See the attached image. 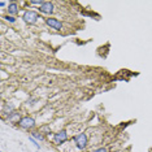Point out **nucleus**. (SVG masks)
<instances>
[{
    "label": "nucleus",
    "instance_id": "0eeeda50",
    "mask_svg": "<svg viewBox=\"0 0 152 152\" xmlns=\"http://www.w3.org/2000/svg\"><path fill=\"white\" fill-rule=\"evenodd\" d=\"M8 13H9V16H14V14L18 13V5H17V3L12 1V3L8 4Z\"/></svg>",
    "mask_w": 152,
    "mask_h": 152
},
{
    "label": "nucleus",
    "instance_id": "f03ea898",
    "mask_svg": "<svg viewBox=\"0 0 152 152\" xmlns=\"http://www.w3.org/2000/svg\"><path fill=\"white\" fill-rule=\"evenodd\" d=\"M18 125L21 126L22 129H25V130H30V129H34L35 121H34V118L26 116V117H22L21 118V121L18 122Z\"/></svg>",
    "mask_w": 152,
    "mask_h": 152
},
{
    "label": "nucleus",
    "instance_id": "39448f33",
    "mask_svg": "<svg viewBox=\"0 0 152 152\" xmlns=\"http://www.w3.org/2000/svg\"><path fill=\"white\" fill-rule=\"evenodd\" d=\"M46 24H47L50 27L55 29V30H61V29H63V24H61V22L59 21L57 18H52V17H48V18H46Z\"/></svg>",
    "mask_w": 152,
    "mask_h": 152
},
{
    "label": "nucleus",
    "instance_id": "9d476101",
    "mask_svg": "<svg viewBox=\"0 0 152 152\" xmlns=\"http://www.w3.org/2000/svg\"><path fill=\"white\" fill-rule=\"evenodd\" d=\"M3 18H4V20H7L8 22H11V24H14V22H16V18H14L13 16H9V14H8V16H4Z\"/></svg>",
    "mask_w": 152,
    "mask_h": 152
},
{
    "label": "nucleus",
    "instance_id": "ddd939ff",
    "mask_svg": "<svg viewBox=\"0 0 152 152\" xmlns=\"http://www.w3.org/2000/svg\"><path fill=\"white\" fill-rule=\"evenodd\" d=\"M92 152H108V151H107V148H103L102 147V148H97V149H95V151H92Z\"/></svg>",
    "mask_w": 152,
    "mask_h": 152
},
{
    "label": "nucleus",
    "instance_id": "423d86ee",
    "mask_svg": "<svg viewBox=\"0 0 152 152\" xmlns=\"http://www.w3.org/2000/svg\"><path fill=\"white\" fill-rule=\"evenodd\" d=\"M39 12L44 14H52L53 13V4L50 3V1H44L43 5L39 7Z\"/></svg>",
    "mask_w": 152,
    "mask_h": 152
},
{
    "label": "nucleus",
    "instance_id": "f8f14e48",
    "mask_svg": "<svg viewBox=\"0 0 152 152\" xmlns=\"http://www.w3.org/2000/svg\"><path fill=\"white\" fill-rule=\"evenodd\" d=\"M29 139H30V142H31V143H33V144H35V147H37V148H39V147H40V146H39V144H38V143H37V140H35V139H34V138H33V136H29Z\"/></svg>",
    "mask_w": 152,
    "mask_h": 152
},
{
    "label": "nucleus",
    "instance_id": "f257e3e1",
    "mask_svg": "<svg viewBox=\"0 0 152 152\" xmlns=\"http://www.w3.org/2000/svg\"><path fill=\"white\" fill-rule=\"evenodd\" d=\"M22 20H24L25 22H27V24H35V22L39 20V16H38V13L34 11H26L24 13V16H22Z\"/></svg>",
    "mask_w": 152,
    "mask_h": 152
},
{
    "label": "nucleus",
    "instance_id": "9b49d317",
    "mask_svg": "<svg viewBox=\"0 0 152 152\" xmlns=\"http://www.w3.org/2000/svg\"><path fill=\"white\" fill-rule=\"evenodd\" d=\"M43 3H44V1H42V0H31V1H30V4H34V5H43Z\"/></svg>",
    "mask_w": 152,
    "mask_h": 152
},
{
    "label": "nucleus",
    "instance_id": "1a4fd4ad",
    "mask_svg": "<svg viewBox=\"0 0 152 152\" xmlns=\"http://www.w3.org/2000/svg\"><path fill=\"white\" fill-rule=\"evenodd\" d=\"M31 136H33L34 139H38V140H42V139H43L42 134H40V133H37V131H34V133L31 134Z\"/></svg>",
    "mask_w": 152,
    "mask_h": 152
},
{
    "label": "nucleus",
    "instance_id": "7ed1b4c3",
    "mask_svg": "<svg viewBox=\"0 0 152 152\" xmlns=\"http://www.w3.org/2000/svg\"><path fill=\"white\" fill-rule=\"evenodd\" d=\"M74 143L77 144V147H78L79 149L86 148V146H87V136H86V134H78V135H76V136H74Z\"/></svg>",
    "mask_w": 152,
    "mask_h": 152
},
{
    "label": "nucleus",
    "instance_id": "6e6552de",
    "mask_svg": "<svg viewBox=\"0 0 152 152\" xmlns=\"http://www.w3.org/2000/svg\"><path fill=\"white\" fill-rule=\"evenodd\" d=\"M21 116H20V113H16V112H13V113H9V116H8V121L9 122H13V123H18L20 121H21Z\"/></svg>",
    "mask_w": 152,
    "mask_h": 152
},
{
    "label": "nucleus",
    "instance_id": "20e7f679",
    "mask_svg": "<svg viewBox=\"0 0 152 152\" xmlns=\"http://www.w3.org/2000/svg\"><path fill=\"white\" fill-rule=\"evenodd\" d=\"M66 140H68V134H66L65 130L59 131V133L55 134V136H53V142H55V144H57V146L65 143Z\"/></svg>",
    "mask_w": 152,
    "mask_h": 152
},
{
    "label": "nucleus",
    "instance_id": "4468645a",
    "mask_svg": "<svg viewBox=\"0 0 152 152\" xmlns=\"http://www.w3.org/2000/svg\"><path fill=\"white\" fill-rule=\"evenodd\" d=\"M5 1H0V7H4V5H5Z\"/></svg>",
    "mask_w": 152,
    "mask_h": 152
}]
</instances>
